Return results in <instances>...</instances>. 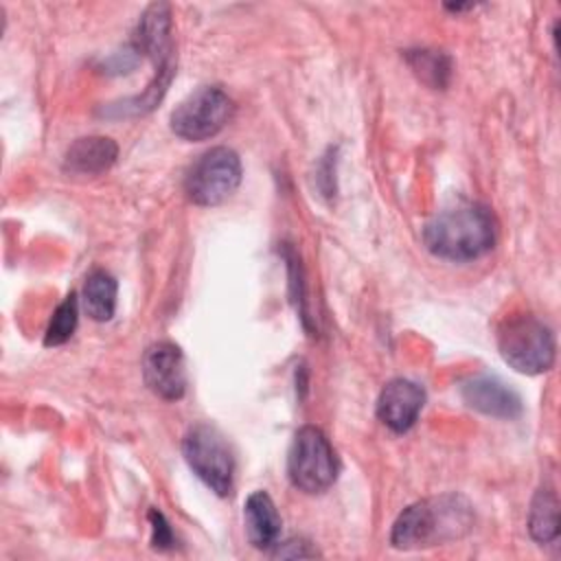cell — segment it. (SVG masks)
Here are the masks:
<instances>
[{
  "mask_svg": "<svg viewBox=\"0 0 561 561\" xmlns=\"http://www.w3.org/2000/svg\"><path fill=\"white\" fill-rule=\"evenodd\" d=\"M182 454L193 473L217 495L234 486V456L226 436L208 423H195L182 438Z\"/></svg>",
  "mask_w": 561,
  "mask_h": 561,
  "instance_id": "cell-6",
  "label": "cell"
},
{
  "mask_svg": "<svg viewBox=\"0 0 561 561\" xmlns=\"http://www.w3.org/2000/svg\"><path fill=\"white\" fill-rule=\"evenodd\" d=\"M118 158V147L107 136H83L77 138L66 156L64 169L77 175H96L107 171Z\"/></svg>",
  "mask_w": 561,
  "mask_h": 561,
  "instance_id": "cell-13",
  "label": "cell"
},
{
  "mask_svg": "<svg viewBox=\"0 0 561 561\" xmlns=\"http://www.w3.org/2000/svg\"><path fill=\"white\" fill-rule=\"evenodd\" d=\"M320 552L316 548H311L309 541L305 539H287V541H278L272 550V557H280V559H296V557H318Z\"/></svg>",
  "mask_w": 561,
  "mask_h": 561,
  "instance_id": "cell-19",
  "label": "cell"
},
{
  "mask_svg": "<svg viewBox=\"0 0 561 561\" xmlns=\"http://www.w3.org/2000/svg\"><path fill=\"white\" fill-rule=\"evenodd\" d=\"M340 471V462L327 434L316 425H302L287 454V473L291 484L302 493L327 491Z\"/></svg>",
  "mask_w": 561,
  "mask_h": 561,
  "instance_id": "cell-5",
  "label": "cell"
},
{
  "mask_svg": "<svg viewBox=\"0 0 561 561\" xmlns=\"http://www.w3.org/2000/svg\"><path fill=\"white\" fill-rule=\"evenodd\" d=\"M131 46L138 50V55H145L153 61V79L147 83L145 92L118 103H112L103 110L107 116H140L151 112L164 96L173 75V37H171V9L164 2L147 7V11L140 15Z\"/></svg>",
  "mask_w": 561,
  "mask_h": 561,
  "instance_id": "cell-2",
  "label": "cell"
},
{
  "mask_svg": "<svg viewBox=\"0 0 561 561\" xmlns=\"http://www.w3.org/2000/svg\"><path fill=\"white\" fill-rule=\"evenodd\" d=\"M502 359L524 375H541L554 364V335L546 322L533 313L506 318L497 329Z\"/></svg>",
  "mask_w": 561,
  "mask_h": 561,
  "instance_id": "cell-4",
  "label": "cell"
},
{
  "mask_svg": "<svg viewBox=\"0 0 561 561\" xmlns=\"http://www.w3.org/2000/svg\"><path fill=\"white\" fill-rule=\"evenodd\" d=\"M460 397L469 408L495 419L511 421L524 412L522 397L502 379L491 375H478L467 379L460 386Z\"/></svg>",
  "mask_w": 561,
  "mask_h": 561,
  "instance_id": "cell-11",
  "label": "cell"
},
{
  "mask_svg": "<svg viewBox=\"0 0 561 561\" xmlns=\"http://www.w3.org/2000/svg\"><path fill=\"white\" fill-rule=\"evenodd\" d=\"M118 285L105 270H94L83 285V309L96 322H107L116 311Z\"/></svg>",
  "mask_w": 561,
  "mask_h": 561,
  "instance_id": "cell-14",
  "label": "cell"
},
{
  "mask_svg": "<svg viewBox=\"0 0 561 561\" xmlns=\"http://www.w3.org/2000/svg\"><path fill=\"white\" fill-rule=\"evenodd\" d=\"M473 526L471 504L456 493L427 497L401 511L390 543L399 550L434 548L465 537Z\"/></svg>",
  "mask_w": 561,
  "mask_h": 561,
  "instance_id": "cell-1",
  "label": "cell"
},
{
  "mask_svg": "<svg viewBox=\"0 0 561 561\" xmlns=\"http://www.w3.org/2000/svg\"><path fill=\"white\" fill-rule=\"evenodd\" d=\"M149 522H151V546L158 550H167L173 546V530L164 515L158 508L149 511Z\"/></svg>",
  "mask_w": 561,
  "mask_h": 561,
  "instance_id": "cell-18",
  "label": "cell"
},
{
  "mask_svg": "<svg viewBox=\"0 0 561 561\" xmlns=\"http://www.w3.org/2000/svg\"><path fill=\"white\" fill-rule=\"evenodd\" d=\"M232 99L219 85H202L171 112V131L182 140H208L232 118Z\"/></svg>",
  "mask_w": 561,
  "mask_h": 561,
  "instance_id": "cell-7",
  "label": "cell"
},
{
  "mask_svg": "<svg viewBox=\"0 0 561 561\" xmlns=\"http://www.w3.org/2000/svg\"><path fill=\"white\" fill-rule=\"evenodd\" d=\"M243 524L254 548L270 550L278 543L283 522L274 500L265 491H254L248 495L243 504Z\"/></svg>",
  "mask_w": 561,
  "mask_h": 561,
  "instance_id": "cell-12",
  "label": "cell"
},
{
  "mask_svg": "<svg viewBox=\"0 0 561 561\" xmlns=\"http://www.w3.org/2000/svg\"><path fill=\"white\" fill-rule=\"evenodd\" d=\"M408 61L412 66V70L427 81L434 88H443L449 79L451 72V64L449 57H445L443 53L436 50H410L408 53Z\"/></svg>",
  "mask_w": 561,
  "mask_h": 561,
  "instance_id": "cell-17",
  "label": "cell"
},
{
  "mask_svg": "<svg viewBox=\"0 0 561 561\" xmlns=\"http://www.w3.org/2000/svg\"><path fill=\"white\" fill-rule=\"evenodd\" d=\"M241 160L228 147L204 151L184 178V191L197 206H217L226 202L241 184Z\"/></svg>",
  "mask_w": 561,
  "mask_h": 561,
  "instance_id": "cell-8",
  "label": "cell"
},
{
  "mask_svg": "<svg viewBox=\"0 0 561 561\" xmlns=\"http://www.w3.org/2000/svg\"><path fill=\"white\" fill-rule=\"evenodd\" d=\"M495 219L476 202L456 204L434 215L423 228L427 250L445 261H473L495 245Z\"/></svg>",
  "mask_w": 561,
  "mask_h": 561,
  "instance_id": "cell-3",
  "label": "cell"
},
{
  "mask_svg": "<svg viewBox=\"0 0 561 561\" xmlns=\"http://www.w3.org/2000/svg\"><path fill=\"white\" fill-rule=\"evenodd\" d=\"M528 533L535 541L548 543L559 535V500L552 489H539L530 502Z\"/></svg>",
  "mask_w": 561,
  "mask_h": 561,
  "instance_id": "cell-15",
  "label": "cell"
},
{
  "mask_svg": "<svg viewBox=\"0 0 561 561\" xmlns=\"http://www.w3.org/2000/svg\"><path fill=\"white\" fill-rule=\"evenodd\" d=\"M77 320H79V300H77V294H68L64 298V302L55 309V313L46 327L44 344L59 346V344L68 342L77 329Z\"/></svg>",
  "mask_w": 561,
  "mask_h": 561,
  "instance_id": "cell-16",
  "label": "cell"
},
{
  "mask_svg": "<svg viewBox=\"0 0 561 561\" xmlns=\"http://www.w3.org/2000/svg\"><path fill=\"white\" fill-rule=\"evenodd\" d=\"M423 405V388L410 379L399 377L381 388L377 399V416L386 427H390L397 434H403L416 423Z\"/></svg>",
  "mask_w": 561,
  "mask_h": 561,
  "instance_id": "cell-10",
  "label": "cell"
},
{
  "mask_svg": "<svg viewBox=\"0 0 561 561\" xmlns=\"http://www.w3.org/2000/svg\"><path fill=\"white\" fill-rule=\"evenodd\" d=\"M142 379L164 401H178L186 392V364L180 346L156 342L142 355Z\"/></svg>",
  "mask_w": 561,
  "mask_h": 561,
  "instance_id": "cell-9",
  "label": "cell"
}]
</instances>
